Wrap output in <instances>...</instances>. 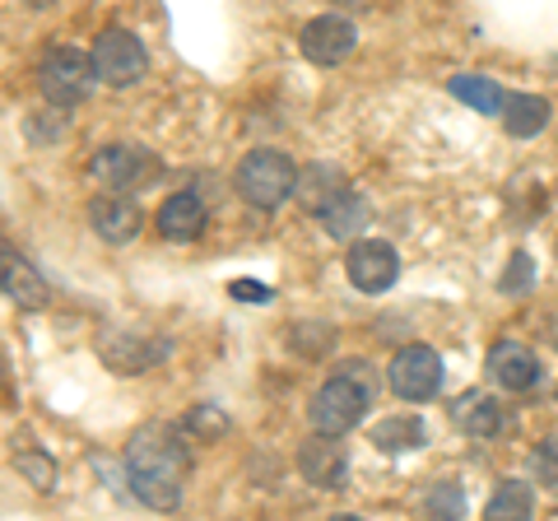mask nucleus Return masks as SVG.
Instances as JSON below:
<instances>
[{"label":"nucleus","instance_id":"nucleus-1","mask_svg":"<svg viewBox=\"0 0 558 521\" xmlns=\"http://www.w3.org/2000/svg\"><path fill=\"white\" fill-rule=\"evenodd\" d=\"M186 475H191V451L182 443V428H168V424L135 428V438L126 447V480L145 508L172 512L182 502Z\"/></svg>","mask_w":558,"mask_h":521},{"label":"nucleus","instance_id":"nucleus-2","mask_svg":"<svg viewBox=\"0 0 558 521\" xmlns=\"http://www.w3.org/2000/svg\"><path fill=\"white\" fill-rule=\"evenodd\" d=\"M368 405H373V387H368L363 363H344V368L312 396V428L344 438V433H354L363 424Z\"/></svg>","mask_w":558,"mask_h":521},{"label":"nucleus","instance_id":"nucleus-3","mask_svg":"<svg viewBox=\"0 0 558 521\" xmlns=\"http://www.w3.org/2000/svg\"><path fill=\"white\" fill-rule=\"evenodd\" d=\"M233 186L252 210H279V205L299 191V168H293V159L279 149H252L247 159L238 163Z\"/></svg>","mask_w":558,"mask_h":521},{"label":"nucleus","instance_id":"nucleus-4","mask_svg":"<svg viewBox=\"0 0 558 521\" xmlns=\"http://www.w3.org/2000/svg\"><path fill=\"white\" fill-rule=\"evenodd\" d=\"M98 71H94V57H84L75 47H57L47 51L43 65H38V94L47 98V108H80L84 98L94 94Z\"/></svg>","mask_w":558,"mask_h":521},{"label":"nucleus","instance_id":"nucleus-5","mask_svg":"<svg viewBox=\"0 0 558 521\" xmlns=\"http://www.w3.org/2000/svg\"><path fill=\"white\" fill-rule=\"evenodd\" d=\"M94 71L102 84H112V89H131V84H140L149 71V51L131 28L112 24V28H102L94 43Z\"/></svg>","mask_w":558,"mask_h":521},{"label":"nucleus","instance_id":"nucleus-6","mask_svg":"<svg viewBox=\"0 0 558 521\" xmlns=\"http://www.w3.org/2000/svg\"><path fill=\"white\" fill-rule=\"evenodd\" d=\"M387 381L400 401H433L442 387V359L438 350H428V344H405L391 368H387Z\"/></svg>","mask_w":558,"mask_h":521},{"label":"nucleus","instance_id":"nucleus-7","mask_svg":"<svg viewBox=\"0 0 558 521\" xmlns=\"http://www.w3.org/2000/svg\"><path fill=\"white\" fill-rule=\"evenodd\" d=\"M344 275H349V284H354L359 293H387L396 284V275H400V256H396L391 242L363 238V242L349 247Z\"/></svg>","mask_w":558,"mask_h":521},{"label":"nucleus","instance_id":"nucleus-8","mask_svg":"<svg viewBox=\"0 0 558 521\" xmlns=\"http://www.w3.org/2000/svg\"><path fill=\"white\" fill-rule=\"evenodd\" d=\"M94 178L112 191H131V186H149L154 172H159V159L145 145H108L94 154Z\"/></svg>","mask_w":558,"mask_h":521},{"label":"nucleus","instance_id":"nucleus-9","mask_svg":"<svg viewBox=\"0 0 558 521\" xmlns=\"http://www.w3.org/2000/svg\"><path fill=\"white\" fill-rule=\"evenodd\" d=\"M0 293H5L14 307H24V312L47 307V280L5 233H0Z\"/></svg>","mask_w":558,"mask_h":521},{"label":"nucleus","instance_id":"nucleus-10","mask_svg":"<svg viewBox=\"0 0 558 521\" xmlns=\"http://www.w3.org/2000/svg\"><path fill=\"white\" fill-rule=\"evenodd\" d=\"M299 471L307 484H317V489H344L349 451L336 433H312V438L299 447Z\"/></svg>","mask_w":558,"mask_h":521},{"label":"nucleus","instance_id":"nucleus-11","mask_svg":"<svg viewBox=\"0 0 558 521\" xmlns=\"http://www.w3.org/2000/svg\"><path fill=\"white\" fill-rule=\"evenodd\" d=\"M299 47L312 65H340V61H349V51L359 47V33L349 20H340V14H322V20H312L303 28Z\"/></svg>","mask_w":558,"mask_h":521},{"label":"nucleus","instance_id":"nucleus-12","mask_svg":"<svg viewBox=\"0 0 558 521\" xmlns=\"http://www.w3.org/2000/svg\"><path fill=\"white\" fill-rule=\"evenodd\" d=\"M89 223L94 233L102 242H112V247H121V242H131L140 233V223H145V215H140L135 196H126V191H112V196H98L89 205Z\"/></svg>","mask_w":558,"mask_h":521},{"label":"nucleus","instance_id":"nucleus-13","mask_svg":"<svg viewBox=\"0 0 558 521\" xmlns=\"http://www.w3.org/2000/svg\"><path fill=\"white\" fill-rule=\"evenodd\" d=\"M488 373H494V381L502 391H531L539 381V363H535V354L526 350V344L502 340V344L488 350Z\"/></svg>","mask_w":558,"mask_h":521},{"label":"nucleus","instance_id":"nucleus-14","mask_svg":"<svg viewBox=\"0 0 558 521\" xmlns=\"http://www.w3.org/2000/svg\"><path fill=\"white\" fill-rule=\"evenodd\" d=\"M159 233L168 242H196L205 233V205L196 191H172L159 205Z\"/></svg>","mask_w":558,"mask_h":521},{"label":"nucleus","instance_id":"nucleus-15","mask_svg":"<svg viewBox=\"0 0 558 521\" xmlns=\"http://www.w3.org/2000/svg\"><path fill=\"white\" fill-rule=\"evenodd\" d=\"M317 219H322V229L330 233V238H340V242H349L354 233H363L368 229V205H363L354 191H340L330 205H322L317 210Z\"/></svg>","mask_w":558,"mask_h":521},{"label":"nucleus","instance_id":"nucleus-16","mask_svg":"<svg viewBox=\"0 0 558 521\" xmlns=\"http://www.w3.org/2000/svg\"><path fill=\"white\" fill-rule=\"evenodd\" d=\"M502 126H508V135H517V141L539 135L549 126V102L539 94H508V102H502Z\"/></svg>","mask_w":558,"mask_h":521},{"label":"nucleus","instance_id":"nucleus-17","mask_svg":"<svg viewBox=\"0 0 558 521\" xmlns=\"http://www.w3.org/2000/svg\"><path fill=\"white\" fill-rule=\"evenodd\" d=\"M457 424L470 433V438H494V433L508 424V414H502V405L494 396H465L457 405Z\"/></svg>","mask_w":558,"mask_h":521},{"label":"nucleus","instance_id":"nucleus-18","mask_svg":"<svg viewBox=\"0 0 558 521\" xmlns=\"http://www.w3.org/2000/svg\"><path fill=\"white\" fill-rule=\"evenodd\" d=\"M373 443L381 451H414L428 443V428H424V420H414V414H391V420H381L373 428Z\"/></svg>","mask_w":558,"mask_h":521},{"label":"nucleus","instance_id":"nucleus-19","mask_svg":"<svg viewBox=\"0 0 558 521\" xmlns=\"http://www.w3.org/2000/svg\"><path fill=\"white\" fill-rule=\"evenodd\" d=\"M535 512V489H531V480H502V489L488 498V508L484 517H494V521H526Z\"/></svg>","mask_w":558,"mask_h":521},{"label":"nucleus","instance_id":"nucleus-20","mask_svg":"<svg viewBox=\"0 0 558 521\" xmlns=\"http://www.w3.org/2000/svg\"><path fill=\"white\" fill-rule=\"evenodd\" d=\"M451 94H457L465 108H475V112H502V102H508V94H502V84L494 80H484V75H457L447 84Z\"/></svg>","mask_w":558,"mask_h":521},{"label":"nucleus","instance_id":"nucleus-21","mask_svg":"<svg viewBox=\"0 0 558 521\" xmlns=\"http://www.w3.org/2000/svg\"><path fill=\"white\" fill-rule=\"evenodd\" d=\"M340 191H349V186H344V178L336 168H307V172H299V196H303V210H312V215H317L322 205L336 201Z\"/></svg>","mask_w":558,"mask_h":521},{"label":"nucleus","instance_id":"nucleus-22","mask_svg":"<svg viewBox=\"0 0 558 521\" xmlns=\"http://www.w3.org/2000/svg\"><path fill=\"white\" fill-rule=\"evenodd\" d=\"M14 465L33 480V489H43V494L57 489V461H51L43 447H14Z\"/></svg>","mask_w":558,"mask_h":521},{"label":"nucleus","instance_id":"nucleus-23","mask_svg":"<svg viewBox=\"0 0 558 521\" xmlns=\"http://www.w3.org/2000/svg\"><path fill=\"white\" fill-rule=\"evenodd\" d=\"M531 475L545 484V489H558V438H545L531 451Z\"/></svg>","mask_w":558,"mask_h":521},{"label":"nucleus","instance_id":"nucleus-24","mask_svg":"<svg viewBox=\"0 0 558 521\" xmlns=\"http://www.w3.org/2000/svg\"><path fill=\"white\" fill-rule=\"evenodd\" d=\"M182 428H191V433H205V443H215V438H223L229 433V414H219L215 405H196L186 414V424Z\"/></svg>","mask_w":558,"mask_h":521},{"label":"nucleus","instance_id":"nucleus-25","mask_svg":"<svg viewBox=\"0 0 558 521\" xmlns=\"http://www.w3.org/2000/svg\"><path fill=\"white\" fill-rule=\"evenodd\" d=\"M428 512L433 517H465V498L457 484H442L438 494H428Z\"/></svg>","mask_w":558,"mask_h":521},{"label":"nucleus","instance_id":"nucleus-26","mask_svg":"<svg viewBox=\"0 0 558 521\" xmlns=\"http://www.w3.org/2000/svg\"><path fill=\"white\" fill-rule=\"evenodd\" d=\"M526 289H531V256L517 252L508 275H502V293H526Z\"/></svg>","mask_w":558,"mask_h":521},{"label":"nucleus","instance_id":"nucleus-27","mask_svg":"<svg viewBox=\"0 0 558 521\" xmlns=\"http://www.w3.org/2000/svg\"><path fill=\"white\" fill-rule=\"evenodd\" d=\"M10 387V368H5V354H0V391Z\"/></svg>","mask_w":558,"mask_h":521},{"label":"nucleus","instance_id":"nucleus-28","mask_svg":"<svg viewBox=\"0 0 558 521\" xmlns=\"http://www.w3.org/2000/svg\"><path fill=\"white\" fill-rule=\"evenodd\" d=\"M24 5H28V10H51L57 0H24Z\"/></svg>","mask_w":558,"mask_h":521},{"label":"nucleus","instance_id":"nucleus-29","mask_svg":"<svg viewBox=\"0 0 558 521\" xmlns=\"http://www.w3.org/2000/svg\"><path fill=\"white\" fill-rule=\"evenodd\" d=\"M344 5H349V0H344ZM359 5H363V0H359Z\"/></svg>","mask_w":558,"mask_h":521},{"label":"nucleus","instance_id":"nucleus-30","mask_svg":"<svg viewBox=\"0 0 558 521\" xmlns=\"http://www.w3.org/2000/svg\"><path fill=\"white\" fill-rule=\"evenodd\" d=\"M554 256H558V247H554Z\"/></svg>","mask_w":558,"mask_h":521}]
</instances>
